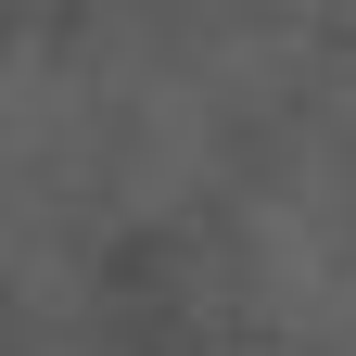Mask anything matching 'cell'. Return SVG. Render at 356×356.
<instances>
[{
  "instance_id": "1",
  "label": "cell",
  "mask_w": 356,
  "mask_h": 356,
  "mask_svg": "<svg viewBox=\"0 0 356 356\" xmlns=\"http://www.w3.org/2000/svg\"><path fill=\"white\" fill-rule=\"evenodd\" d=\"M242 293L280 343L356 356V216L331 191H267L242 216Z\"/></svg>"
}]
</instances>
